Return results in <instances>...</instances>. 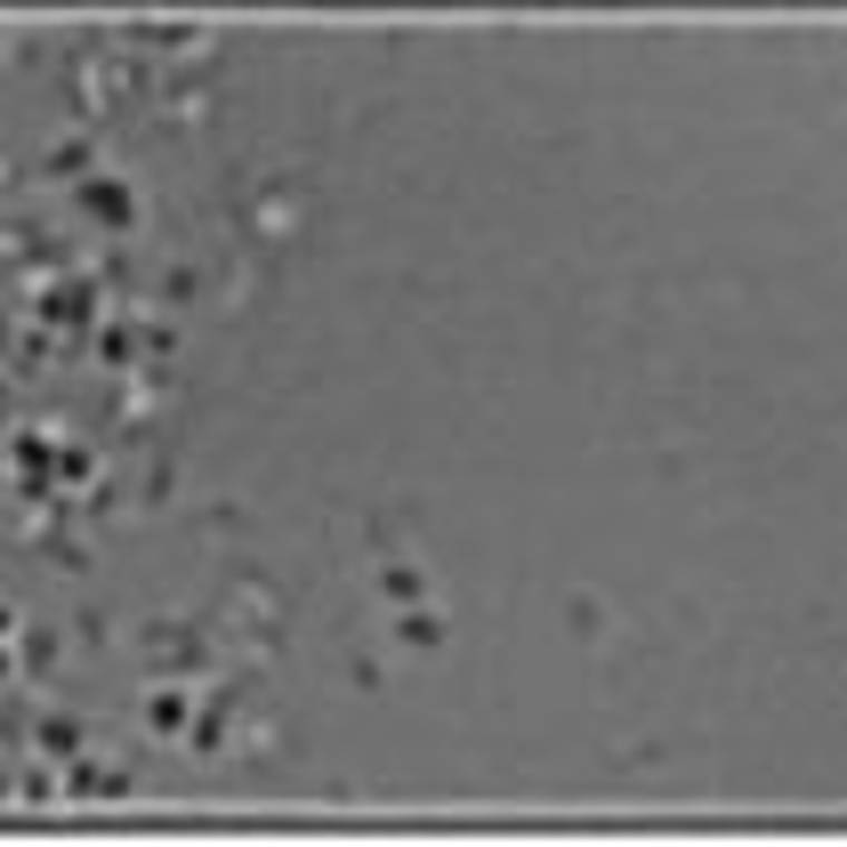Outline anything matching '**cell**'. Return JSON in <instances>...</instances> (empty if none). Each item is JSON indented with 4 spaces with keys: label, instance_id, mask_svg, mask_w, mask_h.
I'll use <instances>...</instances> for the list:
<instances>
[{
    "label": "cell",
    "instance_id": "1",
    "mask_svg": "<svg viewBox=\"0 0 847 847\" xmlns=\"http://www.w3.org/2000/svg\"><path fill=\"white\" fill-rule=\"evenodd\" d=\"M81 211H89L97 226H114V234H129V226H138V194H129L121 178H89V186H81Z\"/></svg>",
    "mask_w": 847,
    "mask_h": 847
},
{
    "label": "cell",
    "instance_id": "2",
    "mask_svg": "<svg viewBox=\"0 0 847 847\" xmlns=\"http://www.w3.org/2000/svg\"><path fill=\"white\" fill-rule=\"evenodd\" d=\"M202 654H211V646H202V630H146V662L169 670V678H178V670H202Z\"/></svg>",
    "mask_w": 847,
    "mask_h": 847
},
{
    "label": "cell",
    "instance_id": "3",
    "mask_svg": "<svg viewBox=\"0 0 847 847\" xmlns=\"http://www.w3.org/2000/svg\"><path fill=\"white\" fill-rule=\"evenodd\" d=\"M299 218H308V211H299V194H291V186H275V194H259V202H251V226L266 234V243L299 234Z\"/></svg>",
    "mask_w": 847,
    "mask_h": 847
},
{
    "label": "cell",
    "instance_id": "4",
    "mask_svg": "<svg viewBox=\"0 0 847 847\" xmlns=\"http://www.w3.org/2000/svg\"><path fill=\"white\" fill-rule=\"evenodd\" d=\"M89 308H97V283H41V315L49 323H89Z\"/></svg>",
    "mask_w": 847,
    "mask_h": 847
},
{
    "label": "cell",
    "instance_id": "5",
    "mask_svg": "<svg viewBox=\"0 0 847 847\" xmlns=\"http://www.w3.org/2000/svg\"><path fill=\"white\" fill-rule=\"evenodd\" d=\"M396 637H403V646H420V654H436V646H445V614H436V605H403Z\"/></svg>",
    "mask_w": 847,
    "mask_h": 847
},
{
    "label": "cell",
    "instance_id": "6",
    "mask_svg": "<svg viewBox=\"0 0 847 847\" xmlns=\"http://www.w3.org/2000/svg\"><path fill=\"white\" fill-rule=\"evenodd\" d=\"M138 356H146V331H129V323H106V331H97V363H106V371H129Z\"/></svg>",
    "mask_w": 847,
    "mask_h": 847
},
{
    "label": "cell",
    "instance_id": "7",
    "mask_svg": "<svg viewBox=\"0 0 847 847\" xmlns=\"http://www.w3.org/2000/svg\"><path fill=\"white\" fill-rule=\"evenodd\" d=\"M121 791H129L121 767H89V759H74V799H121Z\"/></svg>",
    "mask_w": 847,
    "mask_h": 847
},
{
    "label": "cell",
    "instance_id": "8",
    "mask_svg": "<svg viewBox=\"0 0 847 847\" xmlns=\"http://www.w3.org/2000/svg\"><path fill=\"white\" fill-rule=\"evenodd\" d=\"M186 719H194V710H186V694H178V687H154V702H146V727H154V734H186Z\"/></svg>",
    "mask_w": 847,
    "mask_h": 847
},
{
    "label": "cell",
    "instance_id": "9",
    "mask_svg": "<svg viewBox=\"0 0 847 847\" xmlns=\"http://www.w3.org/2000/svg\"><path fill=\"white\" fill-rule=\"evenodd\" d=\"M202 114H211V89H169L162 97V121H178V129H194Z\"/></svg>",
    "mask_w": 847,
    "mask_h": 847
},
{
    "label": "cell",
    "instance_id": "10",
    "mask_svg": "<svg viewBox=\"0 0 847 847\" xmlns=\"http://www.w3.org/2000/svg\"><path fill=\"white\" fill-rule=\"evenodd\" d=\"M9 460H17V477H49V445H41L32 428H17V436H9Z\"/></svg>",
    "mask_w": 847,
    "mask_h": 847
},
{
    "label": "cell",
    "instance_id": "11",
    "mask_svg": "<svg viewBox=\"0 0 847 847\" xmlns=\"http://www.w3.org/2000/svg\"><path fill=\"white\" fill-rule=\"evenodd\" d=\"M89 162H97V154H89L81 138H65V146H49V178H81V186H89Z\"/></svg>",
    "mask_w": 847,
    "mask_h": 847
},
{
    "label": "cell",
    "instance_id": "12",
    "mask_svg": "<svg viewBox=\"0 0 847 847\" xmlns=\"http://www.w3.org/2000/svg\"><path fill=\"white\" fill-rule=\"evenodd\" d=\"M41 751H49V759H74V751H81V727H74V719H41Z\"/></svg>",
    "mask_w": 847,
    "mask_h": 847
},
{
    "label": "cell",
    "instance_id": "13",
    "mask_svg": "<svg viewBox=\"0 0 847 847\" xmlns=\"http://www.w3.org/2000/svg\"><path fill=\"white\" fill-rule=\"evenodd\" d=\"M388 597H396V605H420V565H412V557L388 565Z\"/></svg>",
    "mask_w": 847,
    "mask_h": 847
},
{
    "label": "cell",
    "instance_id": "14",
    "mask_svg": "<svg viewBox=\"0 0 847 847\" xmlns=\"http://www.w3.org/2000/svg\"><path fill=\"white\" fill-rule=\"evenodd\" d=\"M57 477H65V485H97V460H89L81 445H65V452H57Z\"/></svg>",
    "mask_w": 847,
    "mask_h": 847
},
{
    "label": "cell",
    "instance_id": "15",
    "mask_svg": "<svg viewBox=\"0 0 847 847\" xmlns=\"http://www.w3.org/2000/svg\"><path fill=\"white\" fill-rule=\"evenodd\" d=\"M348 687H363V694H380V687H388V670H380V662H371V654H356V662H348Z\"/></svg>",
    "mask_w": 847,
    "mask_h": 847
},
{
    "label": "cell",
    "instance_id": "16",
    "mask_svg": "<svg viewBox=\"0 0 847 847\" xmlns=\"http://www.w3.org/2000/svg\"><path fill=\"white\" fill-rule=\"evenodd\" d=\"M169 493H178V460H154L146 468V500H169Z\"/></svg>",
    "mask_w": 847,
    "mask_h": 847
},
{
    "label": "cell",
    "instance_id": "17",
    "mask_svg": "<svg viewBox=\"0 0 847 847\" xmlns=\"http://www.w3.org/2000/svg\"><path fill=\"white\" fill-rule=\"evenodd\" d=\"M573 630L597 637V630H605V605H597V597H573Z\"/></svg>",
    "mask_w": 847,
    "mask_h": 847
},
{
    "label": "cell",
    "instance_id": "18",
    "mask_svg": "<svg viewBox=\"0 0 847 847\" xmlns=\"http://www.w3.org/2000/svg\"><path fill=\"white\" fill-rule=\"evenodd\" d=\"M146 356H154V363L178 356V331H169V323H146Z\"/></svg>",
    "mask_w": 847,
    "mask_h": 847
}]
</instances>
